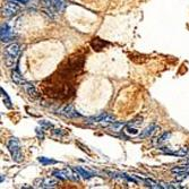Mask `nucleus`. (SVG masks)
Returning a JSON list of instances; mask_svg holds the SVG:
<instances>
[{
	"label": "nucleus",
	"instance_id": "f257e3e1",
	"mask_svg": "<svg viewBox=\"0 0 189 189\" xmlns=\"http://www.w3.org/2000/svg\"><path fill=\"white\" fill-rule=\"evenodd\" d=\"M21 51V47L17 43H12L5 50V64L7 67L14 66L15 61L17 60V57Z\"/></svg>",
	"mask_w": 189,
	"mask_h": 189
},
{
	"label": "nucleus",
	"instance_id": "f03ea898",
	"mask_svg": "<svg viewBox=\"0 0 189 189\" xmlns=\"http://www.w3.org/2000/svg\"><path fill=\"white\" fill-rule=\"evenodd\" d=\"M7 147H8V151L10 152L12 158H13V160L15 162H22V161H23L21 144H19L17 138L16 137L9 138L8 143H7Z\"/></svg>",
	"mask_w": 189,
	"mask_h": 189
},
{
	"label": "nucleus",
	"instance_id": "7ed1b4c3",
	"mask_svg": "<svg viewBox=\"0 0 189 189\" xmlns=\"http://www.w3.org/2000/svg\"><path fill=\"white\" fill-rule=\"evenodd\" d=\"M47 13H61L65 9L64 0H43Z\"/></svg>",
	"mask_w": 189,
	"mask_h": 189
},
{
	"label": "nucleus",
	"instance_id": "20e7f679",
	"mask_svg": "<svg viewBox=\"0 0 189 189\" xmlns=\"http://www.w3.org/2000/svg\"><path fill=\"white\" fill-rule=\"evenodd\" d=\"M55 178H38L34 180V185L36 188H53L58 185V180Z\"/></svg>",
	"mask_w": 189,
	"mask_h": 189
},
{
	"label": "nucleus",
	"instance_id": "39448f33",
	"mask_svg": "<svg viewBox=\"0 0 189 189\" xmlns=\"http://www.w3.org/2000/svg\"><path fill=\"white\" fill-rule=\"evenodd\" d=\"M19 9H21V5L8 0V2L6 4L5 8L2 9V15L7 16V17H12V16H14L15 14H17L19 12Z\"/></svg>",
	"mask_w": 189,
	"mask_h": 189
},
{
	"label": "nucleus",
	"instance_id": "423d86ee",
	"mask_svg": "<svg viewBox=\"0 0 189 189\" xmlns=\"http://www.w3.org/2000/svg\"><path fill=\"white\" fill-rule=\"evenodd\" d=\"M87 124H98V122H114V117L110 116L108 113H101L99 116L91 117L86 119Z\"/></svg>",
	"mask_w": 189,
	"mask_h": 189
},
{
	"label": "nucleus",
	"instance_id": "0eeeda50",
	"mask_svg": "<svg viewBox=\"0 0 189 189\" xmlns=\"http://www.w3.org/2000/svg\"><path fill=\"white\" fill-rule=\"evenodd\" d=\"M58 113L61 114V116L66 117V118H81L83 117L81 113H78L75 109H74L73 105H65V107L60 108L59 110H58Z\"/></svg>",
	"mask_w": 189,
	"mask_h": 189
},
{
	"label": "nucleus",
	"instance_id": "6e6552de",
	"mask_svg": "<svg viewBox=\"0 0 189 189\" xmlns=\"http://www.w3.org/2000/svg\"><path fill=\"white\" fill-rule=\"evenodd\" d=\"M158 129H159V126L155 125V124H151V125L147 126L144 130H142V133L138 135V138H139V139H143V138L152 137V136L156 133V130H158Z\"/></svg>",
	"mask_w": 189,
	"mask_h": 189
},
{
	"label": "nucleus",
	"instance_id": "1a4fd4ad",
	"mask_svg": "<svg viewBox=\"0 0 189 189\" xmlns=\"http://www.w3.org/2000/svg\"><path fill=\"white\" fill-rule=\"evenodd\" d=\"M14 38L13 35V31L10 28V26L6 23V24H2L1 25V41L2 42H8Z\"/></svg>",
	"mask_w": 189,
	"mask_h": 189
},
{
	"label": "nucleus",
	"instance_id": "9d476101",
	"mask_svg": "<svg viewBox=\"0 0 189 189\" xmlns=\"http://www.w3.org/2000/svg\"><path fill=\"white\" fill-rule=\"evenodd\" d=\"M12 79H13V82L15 83V84H17V85H23L24 84V79H23V76L21 75V73H19V70H18V68L14 69L13 71H12Z\"/></svg>",
	"mask_w": 189,
	"mask_h": 189
},
{
	"label": "nucleus",
	"instance_id": "9b49d317",
	"mask_svg": "<svg viewBox=\"0 0 189 189\" xmlns=\"http://www.w3.org/2000/svg\"><path fill=\"white\" fill-rule=\"evenodd\" d=\"M107 44H108L107 42L102 41V40L99 39V38H95V39H93V41L91 42V45H92V48H93L94 50H96V51H100V50L104 49V47H105Z\"/></svg>",
	"mask_w": 189,
	"mask_h": 189
},
{
	"label": "nucleus",
	"instance_id": "f8f14e48",
	"mask_svg": "<svg viewBox=\"0 0 189 189\" xmlns=\"http://www.w3.org/2000/svg\"><path fill=\"white\" fill-rule=\"evenodd\" d=\"M23 87H24V90L27 94L30 95V96H36V90H35V86L32 84V83H24L23 84Z\"/></svg>",
	"mask_w": 189,
	"mask_h": 189
},
{
	"label": "nucleus",
	"instance_id": "ddd939ff",
	"mask_svg": "<svg viewBox=\"0 0 189 189\" xmlns=\"http://www.w3.org/2000/svg\"><path fill=\"white\" fill-rule=\"evenodd\" d=\"M73 170L75 172H77L79 176H82L83 178H85V179H90V178H92L93 177V173H91V172L86 171L85 169L81 168V167H74Z\"/></svg>",
	"mask_w": 189,
	"mask_h": 189
},
{
	"label": "nucleus",
	"instance_id": "4468645a",
	"mask_svg": "<svg viewBox=\"0 0 189 189\" xmlns=\"http://www.w3.org/2000/svg\"><path fill=\"white\" fill-rule=\"evenodd\" d=\"M141 180L147 186V187H150V188H153V189H161L162 188V186L160 182H156V181L152 180V179H141Z\"/></svg>",
	"mask_w": 189,
	"mask_h": 189
},
{
	"label": "nucleus",
	"instance_id": "2eb2a0df",
	"mask_svg": "<svg viewBox=\"0 0 189 189\" xmlns=\"http://www.w3.org/2000/svg\"><path fill=\"white\" fill-rule=\"evenodd\" d=\"M0 91H1V94H2V99H4V102L5 104H6V107L8 108V109H12L13 108V104H12V100L9 99L8 94L6 93L4 91V88H0Z\"/></svg>",
	"mask_w": 189,
	"mask_h": 189
},
{
	"label": "nucleus",
	"instance_id": "dca6fc26",
	"mask_svg": "<svg viewBox=\"0 0 189 189\" xmlns=\"http://www.w3.org/2000/svg\"><path fill=\"white\" fill-rule=\"evenodd\" d=\"M39 162L43 165H49V164H56L57 161L52 159H48V158H44V156H40L39 158Z\"/></svg>",
	"mask_w": 189,
	"mask_h": 189
},
{
	"label": "nucleus",
	"instance_id": "f3484780",
	"mask_svg": "<svg viewBox=\"0 0 189 189\" xmlns=\"http://www.w3.org/2000/svg\"><path fill=\"white\" fill-rule=\"evenodd\" d=\"M170 136H171V133H170V131H165V133H163L159 138H158V143L167 142L169 138H170Z\"/></svg>",
	"mask_w": 189,
	"mask_h": 189
},
{
	"label": "nucleus",
	"instance_id": "a211bd4d",
	"mask_svg": "<svg viewBox=\"0 0 189 189\" xmlns=\"http://www.w3.org/2000/svg\"><path fill=\"white\" fill-rule=\"evenodd\" d=\"M124 126H125V124H122V122H113V125L111 126V129L114 130V131H120Z\"/></svg>",
	"mask_w": 189,
	"mask_h": 189
},
{
	"label": "nucleus",
	"instance_id": "6ab92c4d",
	"mask_svg": "<svg viewBox=\"0 0 189 189\" xmlns=\"http://www.w3.org/2000/svg\"><path fill=\"white\" fill-rule=\"evenodd\" d=\"M36 135H38V137H39L40 139H43V137H44V128H43V127L36 128Z\"/></svg>",
	"mask_w": 189,
	"mask_h": 189
},
{
	"label": "nucleus",
	"instance_id": "aec40b11",
	"mask_svg": "<svg viewBox=\"0 0 189 189\" xmlns=\"http://www.w3.org/2000/svg\"><path fill=\"white\" fill-rule=\"evenodd\" d=\"M126 131L129 134H131V135H135V134H137L138 133V130L136 128H134L133 126H130L129 125V127H127V129H126Z\"/></svg>",
	"mask_w": 189,
	"mask_h": 189
},
{
	"label": "nucleus",
	"instance_id": "412c9836",
	"mask_svg": "<svg viewBox=\"0 0 189 189\" xmlns=\"http://www.w3.org/2000/svg\"><path fill=\"white\" fill-rule=\"evenodd\" d=\"M40 126L43 127V128H51L52 127L51 124H50V122H47V121H41V122H40Z\"/></svg>",
	"mask_w": 189,
	"mask_h": 189
},
{
	"label": "nucleus",
	"instance_id": "4be33fe9",
	"mask_svg": "<svg viewBox=\"0 0 189 189\" xmlns=\"http://www.w3.org/2000/svg\"><path fill=\"white\" fill-rule=\"evenodd\" d=\"M61 130H62V129H55V134L62 136V135H65V133H64V131H61Z\"/></svg>",
	"mask_w": 189,
	"mask_h": 189
},
{
	"label": "nucleus",
	"instance_id": "5701e85b",
	"mask_svg": "<svg viewBox=\"0 0 189 189\" xmlns=\"http://www.w3.org/2000/svg\"><path fill=\"white\" fill-rule=\"evenodd\" d=\"M4 180H5V176L4 174H1V182H4Z\"/></svg>",
	"mask_w": 189,
	"mask_h": 189
}]
</instances>
